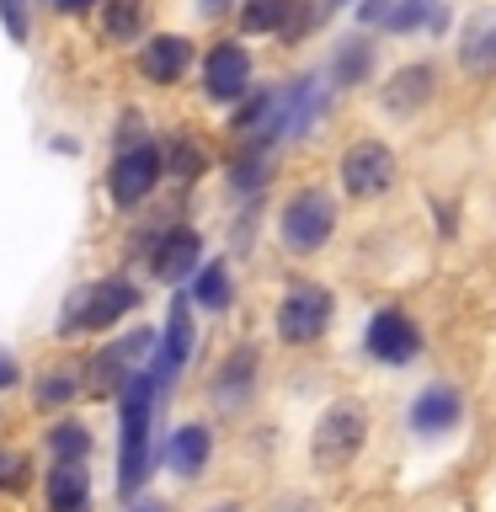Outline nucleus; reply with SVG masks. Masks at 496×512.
<instances>
[{
	"label": "nucleus",
	"mask_w": 496,
	"mask_h": 512,
	"mask_svg": "<svg viewBox=\"0 0 496 512\" xmlns=\"http://www.w3.org/2000/svg\"><path fill=\"white\" fill-rule=\"evenodd\" d=\"M139 304V288L128 278H102L91 288H80L75 304L64 310V331H107Z\"/></svg>",
	"instance_id": "39448f33"
},
{
	"label": "nucleus",
	"mask_w": 496,
	"mask_h": 512,
	"mask_svg": "<svg viewBox=\"0 0 496 512\" xmlns=\"http://www.w3.org/2000/svg\"><path fill=\"white\" fill-rule=\"evenodd\" d=\"M368 438V416L363 406H352V400H342V406H331L326 416L315 422V470H347L352 459H358V448Z\"/></svg>",
	"instance_id": "7ed1b4c3"
},
{
	"label": "nucleus",
	"mask_w": 496,
	"mask_h": 512,
	"mask_svg": "<svg viewBox=\"0 0 496 512\" xmlns=\"http://www.w3.org/2000/svg\"><path fill=\"white\" fill-rule=\"evenodd\" d=\"M342 6H352V0H320V11H326V16H331V11H342Z\"/></svg>",
	"instance_id": "2f4dec72"
},
{
	"label": "nucleus",
	"mask_w": 496,
	"mask_h": 512,
	"mask_svg": "<svg viewBox=\"0 0 496 512\" xmlns=\"http://www.w3.org/2000/svg\"><path fill=\"white\" fill-rule=\"evenodd\" d=\"M432 91H438V64H432V59H411V64H400V70L384 80L379 107L390 112V118H411V112H422L432 102Z\"/></svg>",
	"instance_id": "f8f14e48"
},
{
	"label": "nucleus",
	"mask_w": 496,
	"mask_h": 512,
	"mask_svg": "<svg viewBox=\"0 0 496 512\" xmlns=\"http://www.w3.org/2000/svg\"><path fill=\"white\" fill-rule=\"evenodd\" d=\"M331 326V294L320 283H294L278 304V336L288 347H310Z\"/></svg>",
	"instance_id": "423d86ee"
},
{
	"label": "nucleus",
	"mask_w": 496,
	"mask_h": 512,
	"mask_svg": "<svg viewBox=\"0 0 496 512\" xmlns=\"http://www.w3.org/2000/svg\"><path fill=\"white\" fill-rule=\"evenodd\" d=\"M230 182H235L240 192H246V187H262V182H267V150H240Z\"/></svg>",
	"instance_id": "393cba45"
},
{
	"label": "nucleus",
	"mask_w": 496,
	"mask_h": 512,
	"mask_svg": "<svg viewBox=\"0 0 496 512\" xmlns=\"http://www.w3.org/2000/svg\"><path fill=\"white\" fill-rule=\"evenodd\" d=\"M299 0H240L235 6V22L246 38H278L288 27V16H294Z\"/></svg>",
	"instance_id": "aec40b11"
},
{
	"label": "nucleus",
	"mask_w": 496,
	"mask_h": 512,
	"mask_svg": "<svg viewBox=\"0 0 496 512\" xmlns=\"http://www.w3.org/2000/svg\"><path fill=\"white\" fill-rule=\"evenodd\" d=\"M96 16H102V38L128 48V43L144 38V27H150V0H102Z\"/></svg>",
	"instance_id": "a211bd4d"
},
{
	"label": "nucleus",
	"mask_w": 496,
	"mask_h": 512,
	"mask_svg": "<svg viewBox=\"0 0 496 512\" xmlns=\"http://www.w3.org/2000/svg\"><path fill=\"white\" fill-rule=\"evenodd\" d=\"M160 160L176 171V176H198L203 171V155H198V144H187V139H171L166 150H160Z\"/></svg>",
	"instance_id": "a878e982"
},
{
	"label": "nucleus",
	"mask_w": 496,
	"mask_h": 512,
	"mask_svg": "<svg viewBox=\"0 0 496 512\" xmlns=\"http://www.w3.org/2000/svg\"><path fill=\"white\" fill-rule=\"evenodd\" d=\"M192 299L203 304V310H230V299H235V283H230V267L214 262V267H203L198 272V288H192Z\"/></svg>",
	"instance_id": "4be33fe9"
},
{
	"label": "nucleus",
	"mask_w": 496,
	"mask_h": 512,
	"mask_svg": "<svg viewBox=\"0 0 496 512\" xmlns=\"http://www.w3.org/2000/svg\"><path fill=\"white\" fill-rule=\"evenodd\" d=\"M150 411H155V379L128 374L123 379V438H118V496H134L150 480Z\"/></svg>",
	"instance_id": "f257e3e1"
},
{
	"label": "nucleus",
	"mask_w": 496,
	"mask_h": 512,
	"mask_svg": "<svg viewBox=\"0 0 496 512\" xmlns=\"http://www.w3.org/2000/svg\"><path fill=\"white\" fill-rule=\"evenodd\" d=\"M128 512H166V507H160V502H134Z\"/></svg>",
	"instance_id": "473e14b6"
},
{
	"label": "nucleus",
	"mask_w": 496,
	"mask_h": 512,
	"mask_svg": "<svg viewBox=\"0 0 496 512\" xmlns=\"http://www.w3.org/2000/svg\"><path fill=\"white\" fill-rule=\"evenodd\" d=\"M454 59H459V70L470 80H491L496 75V6H475L459 22Z\"/></svg>",
	"instance_id": "9d476101"
},
{
	"label": "nucleus",
	"mask_w": 496,
	"mask_h": 512,
	"mask_svg": "<svg viewBox=\"0 0 496 512\" xmlns=\"http://www.w3.org/2000/svg\"><path fill=\"white\" fill-rule=\"evenodd\" d=\"M208 454H214V438H208V427H198V422L176 427L171 443H166V459H171V470L182 475V480H198L203 464H208Z\"/></svg>",
	"instance_id": "6ab92c4d"
},
{
	"label": "nucleus",
	"mask_w": 496,
	"mask_h": 512,
	"mask_svg": "<svg viewBox=\"0 0 496 512\" xmlns=\"http://www.w3.org/2000/svg\"><path fill=\"white\" fill-rule=\"evenodd\" d=\"M198 256H203V240L192 224H171L166 235L155 240V256H150V267H155V278L160 283H182L192 267H198Z\"/></svg>",
	"instance_id": "4468645a"
},
{
	"label": "nucleus",
	"mask_w": 496,
	"mask_h": 512,
	"mask_svg": "<svg viewBox=\"0 0 496 512\" xmlns=\"http://www.w3.org/2000/svg\"><path fill=\"white\" fill-rule=\"evenodd\" d=\"M208 512H240V507H230V502H224V507H208Z\"/></svg>",
	"instance_id": "f704fd0d"
},
{
	"label": "nucleus",
	"mask_w": 496,
	"mask_h": 512,
	"mask_svg": "<svg viewBox=\"0 0 496 512\" xmlns=\"http://www.w3.org/2000/svg\"><path fill=\"white\" fill-rule=\"evenodd\" d=\"M48 454L54 459H91V432L80 422H59L48 432Z\"/></svg>",
	"instance_id": "5701e85b"
},
{
	"label": "nucleus",
	"mask_w": 496,
	"mask_h": 512,
	"mask_svg": "<svg viewBox=\"0 0 496 512\" xmlns=\"http://www.w3.org/2000/svg\"><path fill=\"white\" fill-rule=\"evenodd\" d=\"M240 0H198V16H208V22H219V16H235Z\"/></svg>",
	"instance_id": "c756f323"
},
{
	"label": "nucleus",
	"mask_w": 496,
	"mask_h": 512,
	"mask_svg": "<svg viewBox=\"0 0 496 512\" xmlns=\"http://www.w3.org/2000/svg\"><path fill=\"white\" fill-rule=\"evenodd\" d=\"M48 6H54L59 16H91L96 6H102V0H48Z\"/></svg>",
	"instance_id": "c85d7f7f"
},
{
	"label": "nucleus",
	"mask_w": 496,
	"mask_h": 512,
	"mask_svg": "<svg viewBox=\"0 0 496 512\" xmlns=\"http://www.w3.org/2000/svg\"><path fill=\"white\" fill-rule=\"evenodd\" d=\"M75 395H80L75 374H48V379H38V406H64V400H75Z\"/></svg>",
	"instance_id": "bb28decb"
},
{
	"label": "nucleus",
	"mask_w": 496,
	"mask_h": 512,
	"mask_svg": "<svg viewBox=\"0 0 496 512\" xmlns=\"http://www.w3.org/2000/svg\"><path fill=\"white\" fill-rule=\"evenodd\" d=\"M187 358H192V310H187V299H182V294H171V310H166V336L155 342V368H150L155 395H160V390H171L176 374L187 368Z\"/></svg>",
	"instance_id": "1a4fd4ad"
},
{
	"label": "nucleus",
	"mask_w": 496,
	"mask_h": 512,
	"mask_svg": "<svg viewBox=\"0 0 496 512\" xmlns=\"http://www.w3.org/2000/svg\"><path fill=\"white\" fill-rule=\"evenodd\" d=\"M256 80V64H251V48L240 38H214L203 54V96L214 107H235L240 96L251 91Z\"/></svg>",
	"instance_id": "f03ea898"
},
{
	"label": "nucleus",
	"mask_w": 496,
	"mask_h": 512,
	"mask_svg": "<svg viewBox=\"0 0 496 512\" xmlns=\"http://www.w3.org/2000/svg\"><path fill=\"white\" fill-rule=\"evenodd\" d=\"M374 64H379V43L368 38V27L363 32H347L342 43H336V54H331V80L342 91H358L374 80Z\"/></svg>",
	"instance_id": "2eb2a0df"
},
{
	"label": "nucleus",
	"mask_w": 496,
	"mask_h": 512,
	"mask_svg": "<svg viewBox=\"0 0 496 512\" xmlns=\"http://www.w3.org/2000/svg\"><path fill=\"white\" fill-rule=\"evenodd\" d=\"M6 384H16V358H11V352H0V390H6Z\"/></svg>",
	"instance_id": "7c9ffc66"
},
{
	"label": "nucleus",
	"mask_w": 496,
	"mask_h": 512,
	"mask_svg": "<svg viewBox=\"0 0 496 512\" xmlns=\"http://www.w3.org/2000/svg\"><path fill=\"white\" fill-rule=\"evenodd\" d=\"M363 342H368V358H379V363H411L416 352H422V331H416L411 315L379 310L374 320H368Z\"/></svg>",
	"instance_id": "ddd939ff"
},
{
	"label": "nucleus",
	"mask_w": 496,
	"mask_h": 512,
	"mask_svg": "<svg viewBox=\"0 0 496 512\" xmlns=\"http://www.w3.org/2000/svg\"><path fill=\"white\" fill-rule=\"evenodd\" d=\"M0 27H6L11 43L32 38V0H0Z\"/></svg>",
	"instance_id": "b1692460"
},
{
	"label": "nucleus",
	"mask_w": 496,
	"mask_h": 512,
	"mask_svg": "<svg viewBox=\"0 0 496 512\" xmlns=\"http://www.w3.org/2000/svg\"><path fill=\"white\" fill-rule=\"evenodd\" d=\"M390 6H395V0H352V11H358V27H384Z\"/></svg>",
	"instance_id": "cd10ccee"
},
{
	"label": "nucleus",
	"mask_w": 496,
	"mask_h": 512,
	"mask_svg": "<svg viewBox=\"0 0 496 512\" xmlns=\"http://www.w3.org/2000/svg\"><path fill=\"white\" fill-rule=\"evenodd\" d=\"M11 464H16L11 454H0V480H6V470H11Z\"/></svg>",
	"instance_id": "72a5a7b5"
},
{
	"label": "nucleus",
	"mask_w": 496,
	"mask_h": 512,
	"mask_svg": "<svg viewBox=\"0 0 496 512\" xmlns=\"http://www.w3.org/2000/svg\"><path fill=\"white\" fill-rule=\"evenodd\" d=\"M459 416H464V400L459 390H448V384H427L422 395H416V406H411V427L416 432H448V427H459Z\"/></svg>",
	"instance_id": "f3484780"
},
{
	"label": "nucleus",
	"mask_w": 496,
	"mask_h": 512,
	"mask_svg": "<svg viewBox=\"0 0 496 512\" xmlns=\"http://www.w3.org/2000/svg\"><path fill=\"white\" fill-rule=\"evenodd\" d=\"M336 230V203L320 187H304L283 208V246L288 251H320Z\"/></svg>",
	"instance_id": "0eeeda50"
},
{
	"label": "nucleus",
	"mask_w": 496,
	"mask_h": 512,
	"mask_svg": "<svg viewBox=\"0 0 496 512\" xmlns=\"http://www.w3.org/2000/svg\"><path fill=\"white\" fill-rule=\"evenodd\" d=\"M336 171H342V187L352 192V198H379V192L395 182V150L379 144V139H363L342 155Z\"/></svg>",
	"instance_id": "6e6552de"
},
{
	"label": "nucleus",
	"mask_w": 496,
	"mask_h": 512,
	"mask_svg": "<svg viewBox=\"0 0 496 512\" xmlns=\"http://www.w3.org/2000/svg\"><path fill=\"white\" fill-rule=\"evenodd\" d=\"M48 507L54 512H91L86 459H54V470H48Z\"/></svg>",
	"instance_id": "dca6fc26"
},
{
	"label": "nucleus",
	"mask_w": 496,
	"mask_h": 512,
	"mask_svg": "<svg viewBox=\"0 0 496 512\" xmlns=\"http://www.w3.org/2000/svg\"><path fill=\"white\" fill-rule=\"evenodd\" d=\"M160 171H166V160H160V144L150 139H134V144H118V160H112L107 171V192L118 208H134L155 192Z\"/></svg>",
	"instance_id": "20e7f679"
},
{
	"label": "nucleus",
	"mask_w": 496,
	"mask_h": 512,
	"mask_svg": "<svg viewBox=\"0 0 496 512\" xmlns=\"http://www.w3.org/2000/svg\"><path fill=\"white\" fill-rule=\"evenodd\" d=\"M192 59H198V48H192L187 32H150L139 43V75L150 86H176L192 70Z\"/></svg>",
	"instance_id": "9b49d317"
},
{
	"label": "nucleus",
	"mask_w": 496,
	"mask_h": 512,
	"mask_svg": "<svg viewBox=\"0 0 496 512\" xmlns=\"http://www.w3.org/2000/svg\"><path fill=\"white\" fill-rule=\"evenodd\" d=\"M251 384H256V347H235L230 358H224V368L214 374V395L224 406H240V400L251 395Z\"/></svg>",
	"instance_id": "412c9836"
}]
</instances>
